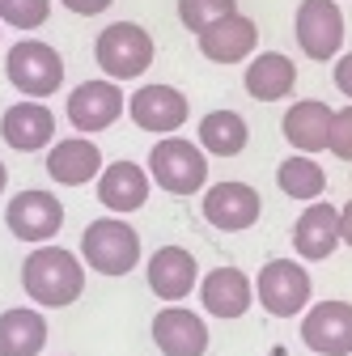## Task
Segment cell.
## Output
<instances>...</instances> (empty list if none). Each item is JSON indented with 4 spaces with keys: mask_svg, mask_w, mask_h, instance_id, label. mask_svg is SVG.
Instances as JSON below:
<instances>
[{
    "mask_svg": "<svg viewBox=\"0 0 352 356\" xmlns=\"http://www.w3.org/2000/svg\"><path fill=\"white\" fill-rule=\"evenodd\" d=\"M22 289L38 309H64L85 293V259L68 246H34L22 259Z\"/></svg>",
    "mask_w": 352,
    "mask_h": 356,
    "instance_id": "6da1fadb",
    "label": "cell"
},
{
    "mask_svg": "<svg viewBox=\"0 0 352 356\" xmlns=\"http://www.w3.org/2000/svg\"><path fill=\"white\" fill-rule=\"evenodd\" d=\"M149 178L153 187H161L166 195H200L208 187V153L200 149V140H187V136H161L153 149H149Z\"/></svg>",
    "mask_w": 352,
    "mask_h": 356,
    "instance_id": "7a4b0ae2",
    "label": "cell"
},
{
    "mask_svg": "<svg viewBox=\"0 0 352 356\" xmlns=\"http://www.w3.org/2000/svg\"><path fill=\"white\" fill-rule=\"evenodd\" d=\"M81 259L90 272L98 276H127V272H136V263H141V234L127 225L123 216H102V220H90L81 234Z\"/></svg>",
    "mask_w": 352,
    "mask_h": 356,
    "instance_id": "3957f363",
    "label": "cell"
},
{
    "mask_svg": "<svg viewBox=\"0 0 352 356\" xmlns=\"http://www.w3.org/2000/svg\"><path fill=\"white\" fill-rule=\"evenodd\" d=\"M255 301L272 318H301L314 305V280L301 259H268L255 276Z\"/></svg>",
    "mask_w": 352,
    "mask_h": 356,
    "instance_id": "277c9868",
    "label": "cell"
},
{
    "mask_svg": "<svg viewBox=\"0 0 352 356\" xmlns=\"http://www.w3.org/2000/svg\"><path fill=\"white\" fill-rule=\"evenodd\" d=\"M153 34L136 22H111L94 38V60L111 81H136L153 68Z\"/></svg>",
    "mask_w": 352,
    "mask_h": 356,
    "instance_id": "5b68a950",
    "label": "cell"
},
{
    "mask_svg": "<svg viewBox=\"0 0 352 356\" xmlns=\"http://www.w3.org/2000/svg\"><path fill=\"white\" fill-rule=\"evenodd\" d=\"M5 76L9 85L17 89L22 98H51L60 94V85H64V56L51 47V42H42V38H22L9 47L5 56Z\"/></svg>",
    "mask_w": 352,
    "mask_h": 356,
    "instance_id": "8992f818",
    "label": "cell"
},
{
    "mask_svg": "<svg viewBox=\"0 0 352 356\" xmlns=\"http://www.w3.org/2000/svg\"><path fill=\"white\" fill-rule=\"evenodd\" d=\"M293 38L305 60L335 64L344 51V9L339 0H301L293 17Z\"/></svg>",
    "mask_w": 352,
    "mask_h": 356,
    "instance_id": "52a82bcc",
    "label": "cell"
},
{
    "mask_svg": "<svg viewBox=\"0 0 352 356\" xmlns=\"http://www.w3.org/2000/svg\"><path fill=\"white\" fill-rule=\"evenodd\" d=\"M5 225L26 246H47L64 229V204L51 191H42V187L17 191L9 200V208H5Z\"/></svg>",
    "mask_w": 352,
    "mask_h": 356,
    "instance_id": "ba28073f",
    "label": "cell"
},
{
    "mask_svg": "<svg viewBox=\"0 0 352 356\" xmlns=\"http://www.w3.org/2000/svg\"><path fill=\"white\" fill-rule=\"evenodd\" d=\"M200 212L212 229L221 234H242L250 229L255 220L263 216V200L250 183H238V178H225V183H212L204 187V200H200Z\"/></svg>",
    "mask_w": 352,
    "mask_h": 356,
    "instance_id": "9c48e42d",
    "label": "cell"
},
{
    "mask_svg": "<svg viewBox=\"0 0 352 356\" xmlns=\"http://www.w3.org/2000/svg\"><path fill=\"white\" fill-rule=\"evenodd\" d=\"M127 115L141 131H153V136H179V127L191 115V102L183 89L174 85H141L136 94L127 98Z\"/></svg>",
    "mask_w": 352,
    "mask_h": 356,
    "instance_id": "30bf717a",
    "label": "cell"
},
{
    "mask_svg": "<svg viewBox=\"0 0 352 356\" xmlns=\"http://www.w3.org/2000/svg\"><path fill=\"white\" fill-rule=\"evenodd\" d=\"M123 111H127V94L119 89V81H111V76L81 81L72 94H68V123L81 131V136L106 131Z\"/></svg>",
    "mask_w": 352,
    "mask_h": 356,
    "instance_id": "8fae6325",
    "label": "cell"
},
{
    "mask_svg": "<svg viewBox=\"0 0 352 356\" xmlns=\"http://www.w3.org/2000/svg\"><path fill=\"white\" fill-rule=\"evenodd\" d=\"M145 280H149V293L166 305H179L187 301L195 289H200V263L187 246H157L145 263Z\"/></svg>",
    "mask_w": 352,
    "mask_h": 356,
    "instance_id": "7c38bea8",
    "label": "cell"
},
{
    "mask_svg": "<svg viewBox=\"0 0 352 356\" xmlns=\"http://www.w3.org/2000/svg\"><path fill=\"white\" fill-rule=\"evenodd\" d=\"M301 343L314 356H352V301H314L301 314Z\"/></svg>",
    "mask_w": 352,
    "mask_h": 356,
    "instance_id": "4fadbf2b",
    "label": "cell"
},
{
    "mask_svg": "<svg viewBox=\"0 0 352 356\" xmlns=\"http://www.w3.org/2000/svg\"><path fill=\"white\" fill-rule=\"evenodd\" d=\"M161 356H204L208 352V323L187 305H161L149 327Z\"/></svg>",
    "mask_w": 352,
    "mask_h": 356,
    "instance_id": "5bb4252c",
    "label": "cell"
},
{
    "mask_svg": "<svg viewBox=\"0 0 352 356\" xmlns=\"http://www.w3.org/2000/svg\"><path fill=\"white\" fill-rule=\"evenodd\" d=\"M344 234H339V208L327 200L305 204L301 216L293 220V250L301 263H323L339 250Z\"/></svg>",
    "mask_w": 352,
    "mask_h": 356,
    "instance_id": "9a60e30c",
    "label": "cell"
},
{
    "mask_svg": "<svg viewBox=\"0 0 352 356\" xmlns=\"http://www.w3.org/2000/svg\"><path fill=\"white\" fill-rule=\"evenodd\" d=\"M195 293H200L204 314L221 318V323L242 318L246 309L255 305V280L242 272V267H212V272H204Z\"/></svg>",
    "mask_w": 352,
    "mask_h": 356,
    "instance_id": "2e32d148",
    "label": "cell"
},
{
    "mask_svg": "<svg viewBox=\"0 0 352 356\" xmlns=\"http://www.w3.org/2000/svg\"><path fill=\"white\" fill-rule=\"evenodd\" d=\"M0 140L17 153H38L56 145V115L47 111V102L22 98L0 115Z\"/></svg>",
    "mask_w": 352,
    "mask_h": 356,
    "instance_id": "e0dca14e",
    "label": "cell"
},
{
    "mask_svg": "<svg viewBox=\"0 0 352 356\" xmlns=\"http://www.w3.org/2000/svg\"><path fill=\"white\" fill-rule=\"evenodd\" d=\"M149 191H153V178L145 165L136 161H111L102 174H98V204L111 212V216H127V212H141L149 204Z\"/></svg>",
    "mask_w": 352,
    "mask_h": 356,
    "instance_id": "ac0fdd59",
    "label": "cell"
},
{
    "mask_svg": "<svg viewBox=\"0 0 352 356\" xmlns=\"http://www.w3.org/2000/svg\"><path fill=\"white\" fill-rule=\"evenodd\" d=\"M195 42L208 64H242L259 47V26L246 13H230L221 22H212L204 34H195Z\"/></svg>",
    "mask_w": 352,
    "mask_h": 356,
    "instance_id": "d6986e66",
    "label": "cell"
},
{
    "mask_svg": "<svg viewBox=\"0 0 352 356\" xmlns=\"http://www.w3.org/2000/svg\"><path fill=\"white\" fill-rule=\"evenodd\" d=\"M331 123H335V111L323 102V98H301L285 111V140L293 145V153H327L331 149Z\"/></svg>",
    "mask_w": 352,
    "mask_h": 356,
    "instance_id": "ffe728a7",
    "label": "cell"
},
{
    "mask_svg": "<svg viewBox=\"0 0 352 356\" xmlns=\"http://www.w3.org/2000/svg\"><path fill=\"white\" fill-rule=\"evenodd\" d=\"M102 149L90 140V136H68V140H56L51 153H47V174L51 183L60 187H85V183H98L102 174Z\"/></svg>",
    "mask_w": 352,
    "mask_h": 356,
    "instance_id": "44dd1931",
    "label": "cell"
},
{
    "mask_svg": "<svg viewBox=\"0 0 352 356\" xmlns=\"http://www.w3.org/2000/svg\"><path fill=\"white\" fill-rule=\"evenodd\" d=\"M242 85L255 102H280L297 89V64L280 51H259V56H250Z\"/></svg>",
    "mask_w": 352,
    "mask_h": 356,
    "instance_id": "7402d4cb",
    "label": "cell"
},
{
    "mask_svg": "<svg viewBox=\"0 0 352 356\" xmlns=\"http://www.w3.org/2000/svg\"><path fill=\"white\" fill-rule=\"evenodd\" d=\"M47 318L38 305H13L0 314V356H38L47 348Z\"/></svg>",
    "mask_w": 352,
    "mask_h": 356,
    "instance_id": "603a6c76",
    "label": "cell"
},
{
    "mask_svg": "<svg viewBox=\"0 0 352 356\" xmlns=\"http://www.w3.org/2000/svg\"><path fill=\"white\" fill-rule=\"evenodd\" d=\"M250 145V127L238 111H208L200 119V149L212 157H238Z\"/></svg>",
    "mask_w": 352,
    "mask_h": 356,
    "instance_id": "cb8c5ba5",
    "label": "cell"
},
{
    "mask_svg": "<svg viewBox=\"0 0 352 356\" xmlns=\"http://www.w3.org/2000/svg\"><path fill=\"white\" fill-rule=\"evenodd\" d=\"M276 187L289 195V200H301V204H314L323 200L327 191V170L310 157V153H293L276 165Z\"/></svg>",
    "mask_w": 352,
    "mask_h": 356,
    "instance_id": "d4e9b609",
    "label": "cell"
},
{
    "mask_svg": "<svg viewBox=\"0 0 352 356\" xmlns=\"http://www.w3.org/2000/svg\"><path fill=\"white\" fill-rule=\"evenodd\" d=\"M238 13V0H179V22L191 34H204L212 22Z\"/></svg>",
    "mask_w": 352,
    "mask_h": 356,
    "instance_id": "484cf974",
    "label": "cell"
},
{
    "mask_svg": "<svg viewBox=\"0 0 352 356\" xmlns=\"http://www.w3.org/2000/svg\"><path fill=\"white\" fill-rule=\"evenodd\" d=\"M51 17V0H0V22L13 30H38Z\"/></svg>",
    "mask_w": 352,
    "mask_h": 356,
    "instance_id": "4316f807",
    "label": "cell"
},
{
    "mask_svg": "<svg viewBox=\"0 0 352 356\" xmlns=\"http://www.w3.org/2000/svg\"><path fill=\"white\" fill-rule=\"evenodd\" d=\"M339 161H352V102L344 111H335V123H331V149Z\"/></svg>",
    "mask_w": 352,
    "mask_h": 356,
    "instance_id": "83f0119b",
    "label": "cell"
},
{
    "mask_svg": "<svg viewBox=\"0 0 352 356\" xmlns=\"http://www.w3.org/2000/svg\"><path fill=\"white\" fill-rule=\"evenodd\" d=\"M331 81H335V89L352 102V51H339V60L331 64Z\"/></svg>",
    "mask_w": 352,
    "mask_h": 356,
    "instance_id": "f1b7e54d",
    "label": "cell"
},
{
    "mask_svg": "<svg viewBox=\"0 0 352 356\" xmlns=\"http://www.w3.org/2000/svg\"><path fill=\"white\" fill-rule=\"evenodd\" d=\"M60 5L68 13H77V17H98V13H106L115 5V0H60Z\"/></svg>",
    "mask_w": 352,
    "mask_h": 356,
    "instance_id": "f546056e",
    "label": "cell"
},
{
    "mask_svg": "<svg viewBox=\"0 0 352 356\" xmlns=\"http://www.w3.org/2000/svg\"><path fill=\"white\" fill-rule=\"evenodd\" d=\"M339 234H344V246L352 250V200L339 208Z\"/></svg>",
    "mask_w": 352,
    "mask_h": 356,
    "instance_id": "4dcf8cb0",
    "label": "cell"
},
{
    "mask_svg": "<svg viewBox=\"0 0 352 356\" xmlns=\"http://www.w3.org/2000/svg\"><path fill=\"white\" fill-rule=\"evenodd\" d=\"M9 187V170H5V161H0V191Z\"/></svg>",
    "mask_w": 352,
    "mask_h": 356,
    "instance_id": "1f68e13d",
    "label": "cell"
}]
</instances>
